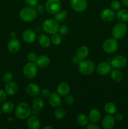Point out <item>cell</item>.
<instances>
[{"instance_id": "cell-44", "label": "cell", "mask_w": 128, "mask_h": 129, "mask_svg": "<svg viewBox=\"0 0 128 129\" xmlns=\"http://www.w3.org/2000/svg\"><path fill=\"white\" fill-rule=\"evenodd\" d=\"M87 129H100V127L97 124L92 123L87 125Z\"/></svg>"}, {"instance_id": "cell-7", "label": "cell", "mask_w": 128, "mask_h": 129, "mask_svg": "<svg viewBox=\"0 0 128 129\" xmlns=\"http://www.w3.org/2000/svg\"><path fill=\"white\" fill-rule=\"evenodd\" d=\"M119 48V44L117 40L114 38L107 39L103 42L102 49L107 54H114L117 50Z\"/></svg>"}, {"instance_id": "cell-15", "label": "cell", "mask_w": 128, "mask_h": 129, "mask_svg": "<svg viewBox=\"0 0 128 129\" xmlns=\"http://www.w3.org/2000/svg\"><path fill=\"white\" fill-rule=\"evenodd\" d=\"M27 94L31 97H36L40 94V88L36 83H30L28 84L26 88Z\"/></svg>"}, {"instance_id": "cell-12", "label": "cell", "mask_w": 128, "mask_h": 129, "mask_svg": "<svg viewBox=\"0 0 128 129\" xmlns=\"http://www.w3.org/2000/svg\"><path fill=\"white\" fill-rule=\"evenodd\" d=\"M21 48L20 41L16 38L11 39L7 44L8 50L11 54H16L20 50Z\"/></svg>"}, {"instance_id": "cell-8", "label": "cell", "mask_w": 128, "mask_h": 129, "mask_svg": "<svg viewBox=\"0 0 128 129\" xmlns=\"http://www.w3.org/2000/svg\"><path fill=\"white\" fill-rule=\"evenodd\" d=\"M61 8L60 0H47L45 3V9L51 15H55L61 10Z\"/></svg>"}, {"instance_id": "cell-34", "label": "cell", "mask_w": 128, "mask_h": 129, "mask_svg": "<svg viewBox=\"0 0 128 129\" xmlns=\"http://www.w3.org/2000/svg\"><path fill=\"white\" fill-rule=\"evenodd\" d=\"M110 8L115 11H119L121 9V3L118 0H114L110 3Z\"/></svg>"}, {"instance_id": "cell-29", "label": "cell", "mask_w": 128, "mask_h": 129, "mask_svg": "<svg viewBox=\"0 0 128 129\" xmlns=\"http://www.w3.org/2000/svg\"><path fill=\"white\" fill-rule=\"evenodd\" d=\"M44 107V101L40 98H36L32 101V108L36 111H40Z\"/></svg>"}, {"instance_id": "cell-4", "label": "cell", "mask_w": 128, "mask_h": 129, "mask_svg": "<svg viewBox=\"0 0 128 129\" xmlns=\"http://www.w3.org/2000/svg\"><path fill=\"white\" fill-rule=\"evenodd\" d=\"M59 28V22H58L55 19H46L42 23L43 30L46 34L52 35L58 33Z\"/></svg>"}, {"instance_id": "cell-35", "label": "cell", "mask_w": 128, "mask_h": 129, "mask_svg": "<svg viewBox=\"0 0 128 129\" xmlns=\"http://www.w3.org/2000/svg\"><path fill=\"white\" fill-rule=\"evenodd\" d=\"M38 56L36 53L33 52H30L27 54V59L30 62H36V60L37 59Z\"/></svg>"}, {"instance_id": "cell-1", "label": "cell", "mask_w": 128, "mask_h": 129, "mask_svg": "<svg viewBox=\"0 0 128 129\" xmlns=\"http://www.w3.org/2000/svg\"><path fill=\"white\" fill-rule=\"evenodd\" d=\"M31 113L30 106L26 102H21L15 109V114L16 118L21 120L27 119Z\"/></svg>"}, {"instance_id": "cell-17", "label": "cell", "mask_w": 128, "mask_h": 129, "mask_svg": "<svg viewBox=\"0 0 128 129\" xmlns=\"http://www.w3.org/2000/svg\"><path fill=\"white\" fill-rule=\"evenodd\" d=\"M22 39L25 42L28 44H32L36 40V35L33 30L28 29L23 32Z\"/></svg>"}, {"instance_id": "cell-22", "label": "cell", "mask_w": 128, "mask_h": 129, "mask_svg": "<svg viewBox=\"0 0 128 129\" xmlns=\"http://www.w3.org/2000/svg\"><path fill=\"white\" fill-rule=\"evenodd\" d=\"M38 43L43 48H48L51 44V39L46 34H41L38 37Z\"/></svg>"}, {"instance_id": "cell-28", "label": "cell", "mask_w": 128, "mask_h": 129, "mask_svg": "<svg viewBox=\"0 0 128 129\" xmlns=\"http://www.w3.org/2000/svg\"><path fill=\"white\" fill-rule=\"evenodd\" d=\"M104 110L107 114L114 115L117 113V107L113 102H107L104 105Z\"/></svg>"}, {"instance_id": "cell-31", "label": "cell", "mask_w": 128, "mask_h": 129, "mask_svg": "<svg viewBox=\"0 0 128 129\" xmlns=\"http://www.w3.org/2000/svg\"><path fill=\"white\" fill-rule=\"evenodd\" d=\"M53 114L56 119L58 120H63L65 117V112L63 108H58L56 107V109L54 110Z\"/></svg>"}, {"instance_id": "cell-2", "label": "cell", "mask_w": 128, "mask_h": 129, "mask_svg": "<svg viewBox=\"0 0 128 129\" xmlns=\"http://www.w3.org/2000/svg\"><path fill=\"white\" fill-rule=\"evenodd\" d=\"M19 16L22 21L25 22H31L36 19L37 16V13L34 7L26 6L20 10L19 13Z\"/></svg>"}, {"instance_id": "cell-10", "label": "cell", "mask_w": 128, "mask_h": 129, "mask_svg": "<svg viewBox=\"0 0 128 129\" xmlns=\"http://www.w3.org/2000/svg\"><path fill=\"white\" fill-rule=\"evenodd\" d=\"M127 64V59L122 55H117L114 57L111 60L110 65L116 69H122L126 66Z\"/></svg>"}, {"instance_id": "cell-6", "label": "cell", "mask_w": 128, "mask_h": 129, "mask_svg": "<svg viewBox=\"0 0 128 129\" xmlns=\"http://www.w3.org/2000/svg\"><path fill=\"white\" fill-rule=\"evenodd\" d=\"M24 76L28 79H32L36 77L38 73V66L36 62H29L26 63L23 69Z\"/></svg>"}, {"instance_id": "cell-32", "label": "cell", "mask_w": 128, "mask_h": 129, "mask_svg": "<svg viewBox=\"0 0 128 129\" xmlns=\"http://www.w3.org/2000/svg\"><path fill=\"white\" fill-rule=\"evenodd\" d=\"M67 16V11H65V10H63V11H60L59 12H58L57 13L54 15V19H55V20H56L58 22H61V21H63V20L66 18Z\"/></svg>"}, {"instance_id": "cell-38", "label": "cell", "mask_w": 128, "mask_h": 129, "mask_svg": "<svg viewBox=\"0 0 128 129\" xmlns=\"http://www.w3.org/2000/svg\"><path fill=\"white\" fill-rule=\"evenodd\" d=\"M58 32L61 35H65L69 32V27L66 25H62L59 28Z\"/></svg>"}, {"instance_id": "cell-30", "label": "cell", "mask_w": 128, "mask_h": 129, "mask_svg": "<svg viewBox=\"0 0 128 129\" xmlns=\"http://www.w3.org/2000/svg\"><path fill=\"white\" fill-rule=\"evenodd\" d=\"M89 120L88 116L84 113L79 115L77 117V122L79 125L82 126V127H85V126L87 125L89 123Z\"/></svg>"}, {"instance_id": "cell-5", "label": "cell", "mask_w": 128, "mask_h": 129, "mask_svg": "<svg viewBox=\"0 0 128 129\" xmlns=\"http://www.w3.org/2000/svg\"><path fill=\"white\" fill-rule=\"evenodd\" d=\"M79 71L80 73L82 75L87 76L90 75L95 69V66L94 62L90 60H82L78 64Z\"/></svg>"}, {"instance_id": "cell-20", "label": "cell", "mask_w": 128, "mask_h": 129, "mask_svg": "<svg viewBox=\"0 0 128 129\" xmlns=\"http://www.w3.org/2000/svg\"><path fill=\"white\" fill-rule=\"evenodd\" d=\"M26 125L30 129H38L41 126V122L38 117L33 116L27 118Z\"/></svg>"}, {"instance_id": "cell-21", "label": "cell", "mask_w": 128, "mask_h": 129, "mask_svg": "<svg viewBox=\"0 0 128 129\" xmlns=\"http://www.w3.org/2000/svg\"><path fill=\"white\" fill-rule=\"evenodd\" d=\"M70 88L69 84L65 82H61L58 85L56 91L57 93L60 94L61 96H66L67 94H69Z\"/></svg>"}, {"instance_id": "cell-37", "label": "cell", "mask_w": 128, "mask_h": 129, "mask_svg": "<svg viewBox=\"0 0 128 129\" xmlns=\"http://www.w3.org/2000/svg\"><path fill=\"white\" fill-rule=\"evenodd\" d=\"M13 74L11 73H9V72L5 73L3 76V79L6 83L11 81L13 80Z\"/></svg>"}, {"instance_id": "cell-46", "label": "cell", "mask_w": 128, "mask_h": 129, "mask_svg": "<svg viewBox=\"0 0 128 129\" xmlns=\"http://www.w3.org/2000/svg\"><path fill=\"white\" fill-rule=\"evenodd\" d=\"M16 35H17V34H16V31H11V32H10V37L11 38V39H13V38H16Z\"/></svg>"}, {"instance_id": "cell-48", "label": "cell", "mask_w": 128, "mask_h": 129, "mask_svg": "<svg viewBox=\"0 0 128 129\" xmlns=\"http://www.w3.org/2000/svg\"><path fill=\"white\" fill-rule=\"evenodd\" d=\"M52 127H51V126H49V125H47V126H45V127H43V129H53Z\"/></svg>"}, {"instance_id": "cell-36", "label": "cell", "mask_w": 128, "mask_h": 129, "mask_svg": "<svg viewBox=\"0 0 128 129\" xmlns=\"http://www.w3.org/2000/svg\"><path fill=\"white\" fill-rule=\"evenodd\" d=\"M50 94H51L50 91L48 89H47V88L43 89L42 90L40 91V94H41V98H43V99H47V98H48Z\"/></svg>"}, {"instance_id": "cell-11", "label": "cell", "mask_w": 128, "mask_h": 129, "mask_svg": "<svg viewBox=\"0 0 128 129\" xmlns=\"http://www.w3.org/2000/svg\"><path fill=\"white\" fill-rule=\"evenodd\" d=\"M112 71V66L107 62H101L99 63L96 67V71L100 76H107Z\"/></svg>"}, {"instance_id": "cell-13", "label": "cell", "mask_w": 128, "mask_h": 129, "mask_svg": "<svg viewBox=\"0 0 128 129\" xmlns=\"http://www.w3.org/2000/svg\"><path fill=\"white\" fill-rule=\"evenodd\" d=\"M115 120L112 115L108 114L102 120V126L105 129H112L115 127Z\"/></svg>"}, {"instance_id": "cell-14", "label": "cell", "mask_w": 128, "mask_h": 129, "mask_svg": "<svg viewBox=\"0 0 128 129\" xmlns=\"http://www.w3.org/2000/svg\"><path fill=\"white\" fill-rule=\"evenodd\" d=\"M115 14L114 11L111 8H106L102 10L100 13L102 20L105 22H110L115 18Z\"/></svg>"}, {"instance_id": "cell-41", "label": "cell", "mask_w": 128, "mask_h": 129, "mask_svg": "<svg viewBox=\"0 0 128 129\" xmlns=\"http://www.w3.org/2000/svg\"><path fill=\"white\" fill-rule=\"evenodd\" d=\"M45 7H44L42 5H40V4H38L36 6H35V10H36V13H37L41 14L43 13V11H45Z\"/></svg>"}, {"instance_id": "cell-16", "label": "cell", "mask_w": 128, "mask_h": 129, "mask_svg": "<svg viewBox=\"0 0 128 129\" xmlns=\"http://www.w3.org/2000/svg\"><path fill=\"white\" fill-rule=\"evenodd\" d=\"M19 89L18 85L15 81H10L6 83L5 86V91L7 94L10 96H13L18 93Z\"/></svg>"}, {"instance_id": "cell-25", "label": "cell", "mask_w": 128, "mask_h": 129, "mask_svg": "<svg viewBox=\"0 0 128 129\" xmlns=\"http://www.w3.org/2000/svg\"><path fill=\"white\" fill-rule=\"evenodd\" d=\"M117 19L119 21L122 23L128 21V10L127 9H120L116 14Z\"/></svg>"}, {"instance_id": "cell-47", "label": "cell", "mask_w": 128, "mask_h": 129, "mask_svg": "<svg viewBox=\"0 0 128 129\" xmlns=\"http://www.w3.org/2000/svg\"><path fill=\"white\" fill-rule=\"evenodd\" d=\"M122 3L125 6H127L128 7V0H122Z\"/></svg>"}, {"instance_id": "cell-40", "label": "cell", "mask_w": 128, "mask_h": 129, "mask_svg": "<svg viewBox=\"0 0 128 129\" xmlns=\"http://www.w3.org/2000/svg\"><path fill=\"white\" fill-rule=\"evenodd\" d=\"M65 103L67 105H71L74 103V98L71 95H69V94H67L65 97Z\"/></svg>"}, {"instance_id": "cell-18", "label": "cell", "mask_w": 128, "mask_h": 129, "mask_svg": "<svg viewBox=\"0 0 128 129\" xmlns=\"http://www.w3.org/2000/svg\"><path fill=\"white\" fill-rule=\"evenodd\" d=\"M48 99V102L50 105L53 107H55V108L60 107L62 103L61 96L58 94L57 93H51Z\"/></svg>"}, {"instance_id": "cell-23", "label": "cell", "mask_w": 128, "mask_h": 129, "mask_svg": "<svg viewBox=\"0 0 128 129\" xmlns=\"http://www.w3.org/2000/svg\"><path fill=\"white\" fill-rule=\"evenodd\" d=\"M36 64L39 68H45L50 64V59L47 55H40L38 57L36 60Z\"/></svg>"}, {"instance_id": "cell-24", "label": "cell", "mask_w": 128, "mask_h": 129, "mask_svg": "<svg viewBox=\"0 0 128 129\" xmlns=\"http://www.w3.org/2000/svg\"><path fill=\"white\" fill-rule=\"evenodd\" d=\"M89 54V50L87 47L85 45H82L79 47L76 52V55L81 60H84L87 57Z\"/></svg>"}, {"instance_id": "cell-3", "label": "cell", "mask_w": 128, "mask_h": 129, "mask_svg": "<svg viewBox=\"0 0 128 129\" xmlns=\"http://www.w3.org/2000/svg\"><path fill=\"white\" fill-rule=\"evenodd\" d=\"M127 26L125 24L122 22L118 23L115 24L112 28V36L116 40H120L127 35Z\"/></svg>"}, {"instance_id": "cell-43", "label": "cell", "mask_w": 128, "mask_h": 129, "mask_svg": "<svg viewBox=\"0 0 128 129\" xmlns=\"http://www.w3.org/2000/svg\"><path fill=\"white\" fill-rule=\"evenodd\" d=\"M114 118H115V121H117V122H121L122 120L124 118L122 114L121 113H115V116H114Z\"/></svg>"}, {"instance_id": "cell-42", "label": "cell", "mask_w": 128, "mask_h": 129, "mask_svg": "<svg viewBox=\"0 0 128 129\" xmlns=\"http://www.w3.org/2000/svg\"><path fill=\"white\" fill-rule=\"evenodd\" d=\"M7 97V93L5 90L0 89V102H3L6 100Z\"/></svg>"}, {"instance_id": "cell-33", "label": "cell", "mask_w": 128, "mask_h": 129, "mask_svg": "<svg viewBox=\"0 0 128 129\" xmlns=\"http://www.w3.org/2000/svg\"><path fill=\"white\" fill-rule=\"evenodd\" d=\"M62 42V37L61 35L58 33L52 34V36L51 37V42L55 45H58Z\"/></svg>"}, {"instance_id": "cell-49", "label": "cell", "mask_w": 128, "mask_h": 129, "mask_svg": "<svg viewBox=\"0 0 128 129\" xmlns=\"http://www.w3.org/2000/svg\"><path fill=\"white\" fill-rule=\"evenodd\" d=\"M1 113H2V111H1V109H0V115H1Z\"/></svg>"}, {"instance_id": "cell-19", "label": "cell", "mask_w": 128, "mask_h": 129, "mask_svg": "<svg viewBox=\"0 0 128 129\" xmlns=\"http://www.w3.org/2000/svg\"><path fill=\"white\" fill-rule=\"evenodd\" d=\"M88 117L90 122L97 123L101 118V113L97 108H93L89 112Z\"/></svg>"}, {"instance_id": "cell-26", "label": "cell", "mask_w": 128, "mask_h": 129, "mask_svg": "<svg viewBox=\"0 0 128 129\" xmlns=\"http://www.w3.org/2000/svg\"><path fill=\"white\" fill-rule=\"evenodd\" d=\"M15 109V105L12 102L7 101L3 103L1 106V111L5 114H9L11 113Z\"/></svg>"}, {"instance_id": "cell-45", "label": "cell", "mask_w": 128, "mask_h": 129, "mask_svg": "<svg viewBox=\"0 0 128 129\" xmlns=\"http://www.w3.org/2000/svg\"><path fill=\"white\" fill-rule=\"evenodd\" d=\"M81 60V59H80L77 55H75V56L74 57L72 58V62L74 64H79V62H80Z\"/></svg>"}, {"instance_id": "cell-27", "label": "cell", "mask_w": 128, "mask_h": 129, "mask_svg": "<svg viewBox=\"0 0 128 129\" xmlns=\"http://www.w3.org/2000/svg\"><path fill=\"white\" fill-rule=\"evenodd\" d=\"M123 74L119 69H112L110 72V78L114 81L120 82L123 79Z\"/></svg>"}, {"instance_id": "cell-39", "label": "cell", "mask_w": 128, "mask_h": 129, "mask_svg": "<svg viewBox=\"0 0 128 129\" xmlns=\"http://www.w3.org/2000/svg\"><path fill=\"white\" fill-rule=\"evenodd\" d=\"M26 5L31 7H35L38 4V0H25Z\"/></svg>"}, {"instance_id": "cell-9", "label": "cell", "mask_w": 128, "mask_h": 129, "mask_svg": "<svg viewBox=\"0 0 128 129\" xmlns=\"http://www.w3.org/2000/svg\"><path fill=\"white\" fill-rule=\"evenodd\" d=\"M70 3L72 8L79 13L85 11L88 6L87 0H70Z\"/></svg>"}]
</instances>
